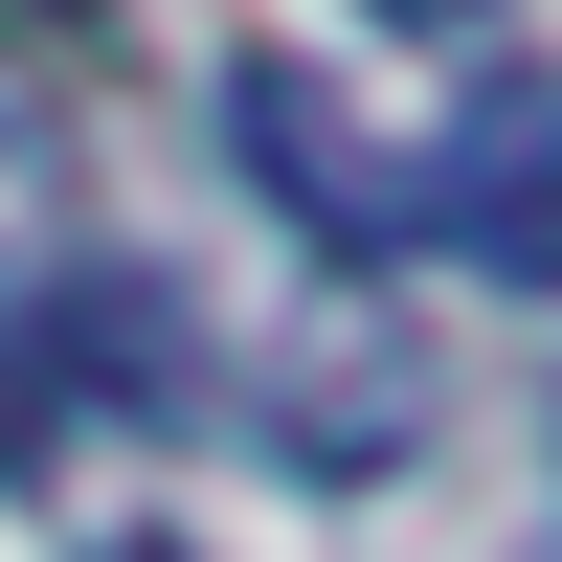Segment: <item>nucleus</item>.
<instances>
[{
  "label": "nucleus",
  "instance_id": "0eeeda50",
  "mask_svg": "<svg viewBox=\"0 0 562 562\" xmlns=\"http://www.w3.org/2000/svg\"><path fill=\"white\" fill-rule=\"evenodd\" d=\"M360 23H495V0H360Z\"/></svg>",
  "mask_w": 562,
  "mask_h": 562
},
{
  "label": "nucleus",
  "instance_id": "7ed1b4c3",
  "mask_svg": "<svg viewBox=\"0 0 562 562\" xmlns=\"http://www.w3.org/2000/svg\"><path fill=\"white\" fill-rule=\"evenodd\" d=\"M45 360H90V405H180L203 383V315H180L158 270H90V293L45 315Z\"/></svg>",
  "mask_w": 562,
  "mask_h": 562
},
{
  "label": "nucleus",
  "instance_id": "20e7f679",
  "mask_svg": "<svg viewBox=\"0 0 562 562\" xmlns=\"http://www.w3.org/2000/svg\"><path fill=\"white\" fill-rule=\"evenodd\" d=\"M293 383H315V405H293V473H383V450L428 428V405H405V338H315Z\"/></svg>",
  "mask_w": 562,
  "mask_h": 562
},
{
  "label": "nucleus",
  "instance_id": "f03ea898",
  "mask_svg": "<svg viewBox=\"0 0 562 562\" xmlns=\"http://www.w3.org/2000/svg\"><path fill=\"white\" fill-rule=\"evenodd\" d=\"M225 135H248V180L315 225V248H383V225H405V180L338 135V90H315V68H225Z\"/></svg>",
  "mask_w": 562,
  "mask_h": 562
},
{
  "label": "nucleus",
  "instance_id": "6e6552de",
  "mask_svg": "<svg viewBox=\"0 0 562 562\" xmlns=\"http://www.w3.org/2000/svg\"><path fill=\"white\" fill-rule=\"evenodd\" d=\"M23 23H113V0H23Z\"/></svg>",
  "mask_w": 562,
  "mask_h": 562
},
{
  "label": "nucleus",
  "instance_id": "f257e3e1",
  "mask_svg": "<svg viewBox=\"0 0 562 562\" xmlns=\"http://www.w3.org/2000/svg\"><path fill=\"white\" fill-rule=\"evenodd\" d=\"M405 203L450 225V270H495V293H562V90L540 68H495L473 113L428 135V180Z\"/></svg>",
  "mask_w": 562,
  "mask_h": 562
},
{
  "label": "nucleus",
  "instance_id": "423d86ee",
  "mask_svg": "<svg viewBox=\"0 0 562 562\" xmlns=\"http://www.w3.org/2000/svg\"><path fill=\"white\" fill-rule=\"evenodd\" d=\"M45 180H68V158H45V113H23V90H0V225H23Z\"/></svg>",
  "mask_w": 562,
  "mask_h": 562
},
{
  "label": "nucleus",
  "instance_id": "1a4fd4ad",
  "mask_svg": "<svg viewBox=\"0 0 562 562\" xmlns=\"http://www.w3.org/2000/svg\"><path fill=\"white\" fill-rule=\"evenodd\" d=\"M90 562H180V540H90Z\"/></svg>",
  "mask_w": 562,
  "mask_h": 562
},
{
  "label": "nucleus",
  "instance_id": "39448f33",
  "mask_svg": "<svg viewBox=\"0 0 562 562\" xmlns=\"http://www.w3.org/2000/svg\"><path fill=\"white\" fill-rule=\"evenodd\" d=\"M68 450V360H45V315H0V495Z\"/></svg>",
  "mask_w": 562,
  "mask_h": 562
}]
</instances>
